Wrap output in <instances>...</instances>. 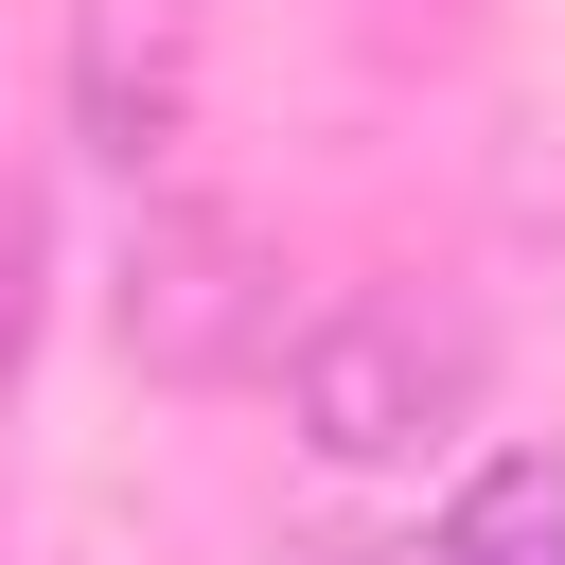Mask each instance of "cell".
<instances>
[{"label": "cell", "instance_id": "1", "mask_svg": "<svg viewBox=\"0 0 565 565\" xmlns=\"http://www.w3.org/2000/svg\"><path fill=\"white\" fill-rule=\"evenodd\" d=\"M477 371H494V335L459 318V300H406V282H371V300H318L300 335H282V406H300V441L318 459H406V441H441L459 406H477Z\"/></svg>", "mask_w": 565, "mask_h": 565}, {"label": "cell", "instance_id": "2", "mask_svg": "<svg viewBox=\"0 0 565 565\" xmlns=\"http://www.w3.org/2000/svg\"><path fill=\"white\" fill-rule=\"evenodd\" d=\"M265 335H282L265 247H247L230 212H159V230H141V282H124V353H141V371H230V353H265Z\"/></svg>", "mask_w": 565, "mask_h": 565}, {"label": "cell", "instance_id": "3", "mask_svg": "<svg viewBox=\"0 0 565 565\" xmlns=\"http://www.w3.org/2000/svg\"><path fill=\"white\" fill-rule=\"evenodd\" d=\"M177 0H88L71 18V124H88V159L106 177H159L177 159Z\"/></svg>", "mask_w": 565, "mask_h": 565}, {"label": "cell", "instance_id": "4", "mask_svg": "<svg viewBox=\"0 0 565 565\" xmlns=\"http://www.w3.org/2000/svg\"><path fill=\"white\" fill-rule=\"evenodd\" d=\"M424 565H565V459H547V441L477 459V477L441 494V547H424Z\"/></svg>", "mask_w": 565, "mask_h": 565}]
</instances>
